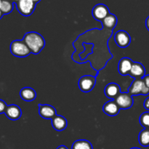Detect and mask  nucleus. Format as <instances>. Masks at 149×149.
<instances>
[{"label": "nucleus", "instance_id": "18", "mask_svg": "<svg viewBox=\"0 0 149 149\" xmlns=\"http://www.w3.org/2000/svg\"><path fill=\"white\" fill-rule=\"evenodd\" d=\"M138 141L142 146H149V129L145 128L140 132L138 135Z\"/></svg>", "mask_w": 149, "mask_h": 149}, {"label": "nucleus", "instance_id": "1", "mask_svg": "<svg viewBox=\"0 0 149 149\" xmlns=\"http://www.w3.org/2000/svg\"><path fill=\"white\" fill-rule=\"evenodd\" d=\"M23 40L29 48L31 52L34 55L39 54L45 47V39L40 33L37 32H28L25 34Z\"/></svg>", "mask_w": 149, "mask_h": 149}, {"label": "nucleus", "instance_id": "2", "mask_svg": "<svg viewBox=\"0 0 149 149\" xmlns=\"http://www.w3.org/2000/svg\"><path fill=\"white\" fill-rule=\"evenodd\" d=\"M10 52L14 56L25 58L30 55V49L23 40H15L10 45Z\"/></svg>", "mask_w": 149, "mask_h": 149}, {"label": "nucleus", "instance_id": "20", "mask_svg": "<svg viewBox=\"0 0 149 149\" xmlns=\"http://www.w3.org/2000/svg\"><path fill=\"white\" fill-rule=\"evenodd\" d=\"M0 8L3 15L10 14L13 10V2L10 0H1Z\"/></svg>", "mask_w": 149, "mask_h": 149}, {"label": "nucleus", "instance_id": "30", "mask_svg": "<svg viewBox=\"0 0 149 149\" xmlns=\"http://www.w3.org/2000/svg\"><path fill=\"white\" fill-rule=\"evenodd\" d=\"M130 149H141V148H136V147H135V148H132Z\"/></svg>", "mask_w": 149, "mask_h": 149}, {"label": "nucleus", "instance_id": "13", "mask_svg": "<svg viewBox=\"0 0 149 149\" xmlns=\"http://www.w3.org/2000/svg\"><path fill=\"white\" fill-rule=\"evenodd\" d=\"M120 93V87L116 83H110L105 87V95L111 100H115Z\"/></svg>", "mask_w": 149, "mask_h": 149}, {"label": "nucleus", "instance_id": "15", "mask_svg": "<svg viewBox=\"0 0 149 149\" xmlns=\"http://www.w3.org/2000/svg\"><path fill=\"white\" fill-rule=\"evenodd\" d=\"M52 127L57 131H62L67 127V120L61 115H56L51 122Z\"/></svg>", "mask_w": 149, "mask_h": 149}, {"label": "nucleus", "instance_id": "28", "mask_svg": "<svg viewBox=\"0 0 149 149\" xmlns=\"http://www.w3.org/2000/svg\"><path fill=\"white\" fill-rule=\"evenodd\" d=\"M10 1H11L12 2H15V3H17V2H18V1H20V0H10Z\"/></svg>", "mask_w": 149, "mask_h": 149}, {"label": "nucleus", "instance_id": "6", "mask_svg": "<svg viewBox=\"0 0 149 149\" xmlns=\"http://www.w3.org/2000/svg\"><path fill=\"white\" fill-rule=\"evenodd\" d=\"M95 82V78L93 76H83L79 80V87L84 93H88L94 88Z\"/></svg>", "mask_w": 149, "mask_h": 149}, {"label": "nucleus", "instance_id": "23", "mask_svg": "<svg viewBox=\"0 0 149 149\" xmlns=\"http://www.w3.org/2000/svg\"><path fill=\"white\" fill-rule=\"evenodd\" d=\"M143 81L145 82L146 87L149 89V75H146L145 77L143 78Z\"/></svg>", "mask_w": 149, "mask_h": 149}, {"label": "nucleus", "instance_id": "12", "mask_svg": "<svg viewBox=\"0 0 149 149\" xmlns=\"http://www.w3.org/2000/svg\"><path fill=\"white\" fill-rule=\"evenodd\" d=\"M129 75L135 79H143L146 76V69L142 63L134 62Z\"/></svg>", "mask_w": 149, "mask_h": 149}, {"label": "nucleus", "instance_id": "26", "mask_svg": "<svg viewBox=\"0 0 149 149\" xmlns=\"http://www.w3.org/2000/svg\"><path fill=\"white\" fill-rule=\"evenodd\" d=\"M57 149H68V148H67V147L65 146H61L58 147Z\"/></svg>", "mask_w": 149, "mask_h": 149}, {"label": "nucleus", "instance_id": "29", "mask_svg": "<svg viewBox=\"0 0 149 149\" xmlns=\"http://www.w3.org/2000/svg\"><path fill=\"white\" fill-rule=\"evenodd\" d=\"M32 1H34V2L36 3V4H37V3H38V2H39V1H40L41 0H32Z\"/></svg>", "mask_w": 149, "mask_h": 149}, {"label": "nucleus", "instance_id": "8", "mask_svg": "<svg viewBox=\"0 0 149 149\" xmlns=\"http://www.w3.org/2000/svg\"><path fill=\"white\" fill-rule=\"evenodd\" d=\"M110 13L109 8L103 4H96L93 9L92 14L95 20L102 21Z\"/></svg>", "mask_w": 149, "mask_h": 149}, {"label": "nucleus", "instance_id": "27", "mask_svg": "<svg viewBox=\"0 0 149 149\" xmlns=\"http://www.w3.org/2000/svg\"><path fill=\"white\" fill-rule=\"evenodd\" d=\"M1 0H0V4H1ZM3 15H3L2 12H1V8H0V19H1V17H2V16H3Z\"/></svg>", "mask_w": 149, "mask_h": 149}, {"label": "nucleus", "instance_id": "4", "mask_svg": "<svg viewBox=\"0 0 149 149\" xmlns=\"http://www.w3.org/2000/svg\"><path fill=\"white\" fill-rule=\"evenodd\" d=\"M36 4L32 0H20L16 3V7L22 15L29 16L34 11Z\"/></svg>", "mask_w": 149, "mask_h": 149}, {"label": "nucleus", "instance_id": "22", "mask_svg": "<svg viewBox=\"0 0 149 149\" xmlns=\"http://www.w3.org/2000/svg\"><path fill=\"white\" fill-rule=\"evenodd\" d=\"M7 105L4 100L0 99V113H3L5 112L6 109H7Z\"/></svg>", "mask_w": 149, "mask_h": 149}, {"label": "nucleus", "instance_id": "24", "mask_svg": "<svg viewBox=\"0 0 149 149\" xmlns=\"http://www.w3.org/2000/svg\"><path fill=\"white\" fill-rule=\"evenodd\" d=\"M143 106L146 110L149 111V97H147V98L145 100V101H144Z\"/></svg>", "mask_w": 149, "mask_h": 149}, {"label": "nucleus", "instance_id": "5", "mask_svg": "<svg viewBox=\"0 0 149 149\" xmlns=\"http://www.w3.org/2000/svg\"><path fill=\"white\" fill-rule=\"evenodd\" d=\"M114 100L120 109H130L134 103L132 96L129 93H121Z\"/></svg>", "mask_w": 149, "mask_h": 149}, {"label": "nucleus", "instance_id": "16", "mask_svg": "<svg viewBox=\"0 0 149 149\" xmlns=\"http://www.w3.org/2000/svg\"><path fill=\"white\" fill-rule=\"evenodd\" d=\"M21 98L25 101H32L35 100L36 97V93L31 87H23L20 92Z\"/></svg>", "mask_w": 149, "mask_h": 149}, {"label": "nucleus", "instance_id": "9", "mask_svg": "<svg viewBox=\"0 0 149 149\" xmlns=\"http://www.w3.org/2000/svg\"><path fill=\"white\" fill-rule=\"evenodd\" d=\"M39 114L47 119H52L57 115L55 108L47 104H39Z\"/></svg>", "mask_w": 149, "mask_h": 149}, {"label": "nucleus", "instance_id": "17", "mask_svg": "<svg viewBox=\"0 0 149 149\" xmlns=\"http://www.w3.org/2000/svg\"><path fill=\"white\" fill-rule=\"evenodd\" d=\"M101 22L103 27L108 29H113L117 23V17L115 15L109 13Z\"/></svg>", "mask_w": 149, "mask_h": 149}, {"label": "nucleus", "instance_id": "14", "mask_svg": "<svg viewBox=\"0 0 149 149\" xmlns=\"http://www.w3.org/2000/svg\"><path fill=\"white\" fill-rule=\"evenodd\" d=\"M4 113L8 119L11 120H17L21 116L22 111L19 106L16 105H10L7 106Z\"/></svg>", "mask_w": 149, "mask_h": 149}, {"label": "nucleus", "instance_id": "7", "mask_svg": "<svg viewBox=\"0 0 149 149\" xmlns=\"http://www.w3.org/2000/svg\"><path fill=\"white\" fill-rule=\"evenodd\" d=\"M114 41L119 47L125 48L130 44L131 37L125 31H118L114 36Z\"/></svg>", "mask_w": 149, "mask_h": 149}, {"label": "nucleus", "instance_id": "11", "mask_svg": "<svg viewBox=\"0 0 149 149\" xmlns=\"http://www.w3.org/2000/svg\"><path fill=\"white\" fill-rule=\"evenodd\" d=\"M120 108L114 100L106 102L103 107V111L109 116H115L119 113Z\"/></svg>", "mask_w": 149, "mask_h": 149}, {"label": "nucleus", "instance_id": "19", "mask_svg": "<svg viewBox=\"0 0 149 149\" xmlns=\"http://www.w3.org/2000/svg\"><path fill=\"white\" fill-rule=\"evenodd\" d=\"M71 149H93V146L86 140H78L72 145Z\"/></svg>", "mask_w": 149, "mask_h": 149}, {"label": "nucleus", "instance_id": "3", "mask_svg": "<svg viewBox=\"0 0 149 149\" xmlns=\"http://www.w3.org/2000/svg\"><path fill=\"white\" fill-rule=\"evenodd\" d=\"M128 93L131 95H147L149 94V89L146 87L143 79H135L129 87Z\"/></svg>", "mask_w": 149, "mask_h": 149}, {"label": "nucleus", "instance_id": "10", "mask_svg": "<svg viewBox=\"0 0 149 149\" xmlns=\"http://www.w3.org/2000/svg\"><path fill=\"white\" fill-rule=\"evenodd\" d=\"M133 61L129 58H122L119 61V65H118V70L121 75L126 76L128 75L130 72V70L132 68Z\"/></svg>", "mask_w": 149, "mask_h": 149}, {"label": "nucleus", "instance_id": "25", "mask_svg": "<svg viewBox=\"0 0 149 149\" xmlns=\"http://www.w3.org/2000/svg\"><path fill=\"white\" fill-rule=\"evenodd\" d=\"M146 26L147 29H148L149 31V17H147L146 20Z\"/></svg>", "mask_w": 149, "mask_h": 149}, {"label": "nucleus", "instance_id": "21", "mask_svg": "<svg viewBox=\"0 0 149 149\" xmlns=\"http://www.w3.org/2000/svg\"><path fill=\"white\" fill-rule=\"evenodd\" d=\"M140 124L143 127L149 129V112H144L140 116Z\"/></svg>", "mask_w": 149, "mask_h": 149}]
</instances>
